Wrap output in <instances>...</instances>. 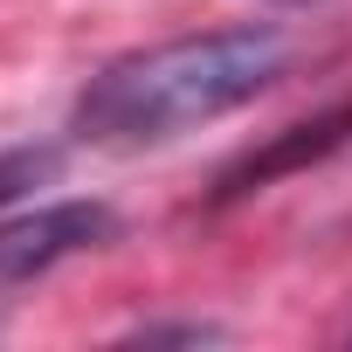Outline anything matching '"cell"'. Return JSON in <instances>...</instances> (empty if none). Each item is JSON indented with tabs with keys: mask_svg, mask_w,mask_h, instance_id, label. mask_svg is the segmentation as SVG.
Returning <instances> with one entry per match:
<instances>
[{
	"mask_svg": "<svg viewBox=\"0 0 352 352\" xmlns=\"http://www.w3.org/2000/svg\"><path fill=\"white\" fill-rule=\"evenodd\" d=\"M297 63V35L276 21H242V28H208V35H180L138 56H118L90 76V90L76 97V138L111 145V152H138V145H166L187 138L242 104H256L263 90H276Z\"/></svg>",
	"mask_w": 352,
	"mask_h": 352,
	"instance_id": "1",
	"label": "cell"
},
{
	"mask_svg": "<svg viewBox=\"0 0 352 352\" xmlns=\"http://www.w3.org/2000/svg\"><path fill=\"white\" fill-rule=\"evenodd\" d=\"M111 235H118V214L104 201H49V208H28L14 221H0V290L35 283L56 263H69L83 249H104Z\"/></svg>",
	"mask_w": 352,
	"mask_h": 352,
	"instance_id": "2",
	"label": "cell"
},
{
	"mask_svg": "<svg viewBox=\"0 0 352 352\" xmlns=\"http://www.w3.org/2000/svg\"><path fill=\"white\" fill-rule=\"evenodd\" d=\"M345 138H352V97L331 104V111H318V118H304V124H290V131H276L263 152L235 159V166L221 173V201H228V194H256V187L283 180V173H297V166H311V159H331Z\"/></svg>",
	"mask_w": 352,
	"mask_h": 352,
	"instance_id": "3",
	"label": "cell"
},
{
	"mask_svg": "<svg viewBox=\"0 0 352 352\" xmlns=\"http://www.w3.org/2000/svg\"><path fill=\"white\" fill-rule=\"evenodd\" d=\"M63 173V152L56 145H8L0 152V208H14V201H28L35 187H49Z\"/></svg>",
	"mask_w": 352,
	"mask_h": 352,
	"instance_id": "4",
	"label": "cell"
},
{
	"mask_svg": "<svg viewBox=\"0 0 352 352\" xmlns=\"http://www.w3.org/2000/svg\"><path fill=\"white\" fill-rule=\"evenodd\" d=\"M283 8H311V0H283Z\"/></svg>",
	"mask_w": 352,
	"mask_h": 352,
	"instance_id": "5",
	"label": "cell"
}]
</instances>
